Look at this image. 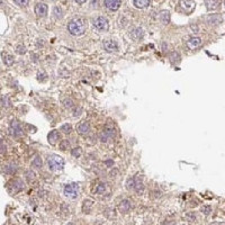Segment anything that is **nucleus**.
<instances>
[{
  "label": "nucleus",
  "mask_w": 225,
  "mask_h": 225,
  "mask_svg": "<svg viewBox=\"0 0 225 225\" xmlns=\"http://www.w3.org/2000/svg\"><path fill=\"white\" fill-rule=\"evenodd\" d=\"M87 25L83 18H74L68 24V32L72 36H81L85 34Z\"/></svg>",
  "instance_id": "nucleus-1"
},
{
  "label": "nucleus",
  "mask_w": 225,
  "mask_h": 225,
  "mask_svg": "<svg viewBox=\"0 0 225 225\" xmlns=\"http://www.w3.org/2000/svg\"><path fill=\"white\" fill-rule=\"evenodd\" d=\"M47 167L51 171L56 172V171H61L64 167V160L56 154H52L47 158Z\"/></svg>",
  "instance_id": "nucleus-2"
},
{
  "label": "nucleus",
  "mask_w": 225,
  "mask_h": 225,
  "mask_svg": "<svg viewBox=\"0 0 225 225\" xmlns=\"http://www.w3.org/2000/svg\"><path fill=\"white\" fill-rule=\"evenodd\" d=\"M64 195L68 198L74 199L79 195V186L77 184H70L64 187Z\"/></svg>",
  "instance_id": "nucleus-3"
},
{
  "label": "nucleus",
  "mask_w": 225,
  "mask_h": 225,
  "mask_svg": "<svg viewBox=\"0 0 225 225\" xmlns=\"http://www.w3.org/2000/svg\"><path fill=\"white\" fill-rule=\"evenodd\" d=\"M195 5L196 3L192 0H180L179 1V8L181 9L182 13H185L187 15H190L194 11Z\"/></svg>",
  "instance_id": "nucleus-4"
},
{
  "label": "nucleus",
  "mask_w": 225,
  "mask_h": 225,
  "mask_svg": "<svg viewBox=\"0 0 225 225\" xmlns=\"http://www.w3.org/2000/svg\"><path fill=\"white\" fill-rule=\"evenodd\" d=\"M93 26L98 30H100V32H106V30H108V28H109V23H108L107 18L100 16V17H97L96 19L93 20Z\"/></svg>",
  "instance_id": "nucleus-5"
},
{
  "label": "nucleus",
  "mask_w": 225,
  "mask_h": 225,
  "mask_svg": "<svg viewBox=\"0 0 225 225\" xmlns=\"http://www.w3.org/2000/svg\"><path fill=\"white\" fill-rule=\"evenodd\" d=\"M114 135H115L114 128L110 126H106L102 129V135H100V140H102V142H107V141L112 140V137H114Z\"/></svg>",
  "instance_id": "nucleus-6"
},
{
  "label": "nucleus",
  "mask_w": 225,
  "mask_h": 225,
  "mask_svg": "<svg viewBox=\"0 0 225 225\" xmlns=\"http://www.w3.org/2000/svg\"><path fill=\"white\" fill-rule=\"evenodd\" d=\"M122 3H123V0H105L104 1L105 7L112 11L118 10L119 7H121Z\"/></svg>",
  "instance_id": "nucleus-7"
},
{
  "label": "nucleus",
  "mask_w": 225,
  "mask_h": 225,
  "mask_svg": "<svg viewBox=\"0 0 225 225\" xmlns=\"http://www.w3.org/2000/svg\"><path fill=\"white\" fill-rule=\"evenodd\" d=\"M9 131H10V134L14 135V136H20L23 134V128L20 126V124L17 121H14L11 123Z\"/></svg>",
  "instance_id": "nucleus-8"
},
{
  "label": "nucleus",
  "mask_w": 225,
  "mask_h": 225,
  "mask_svg": "<svg viewBox=\"0 0 225 225\" xmlns=\"http://www.w3.org/2000/svg\"><path fill=\"white\" fill-rule=\"evenodd\" d=\"M9 188H13V189H9V190H10L11 192H14V194H16V192L20 191V190L24 188V182H23L20 179H15L14 181L10 182Z\"/></svg>",
  "instance_id": "nucleus-9"
},
{
  "label": "nucleus",
  "mask_w": 225,
  "mask_h": 225,
  "mask_svg": "<svg viewBox=\"0 0 225 225\" xmlns=\"http://www.w3.org/2000/svg\"><path fill=\"white\" fill-rule=\"evenodd\" d=\"M203 43L201 37H191L189 39V41H187V46L190 50H195L197 47H199Z\"/></svg>",
  "instance_id": "nucleus-10"
},
{
  "label": "nucleus",
  "mask_w": 225,
  "mask_h": 225,
  "mask_svg": "<svg viewBox=\"0 0 225 225\" xmlns=\"http://www.w3.org/2000/svg\"><path fill=\"white\" fill-rule=\"evenodd\" d=\"M59 140H60V133H59V131H56V129L51 131V132L49 133V135H47V141H49V143L52 144V145H55V144L59 142Z\"/></svg>",
  "instance_id": "nucleus-11"
},
{
  "label": "nucleus",
  "mask_w": 225,
  "mask_h": 225,
  "mask_svg": "<svg viewBox=\"0 0 225 225\" xmlns=\"http://www.w3.org/2000/svg\"><path fill=\"white\" fill-rule=\"evenodd\" d=\"M143 35H144V32H143V29L140 27H134L131 29V32H129V36H131L134 41L141 39L143 37Z\"/></svg>",
  "instance_id": "nucleus-12"
},
{
  "label": "nucleus",
  "mask_w": 225,
  "mask_h": 225,
  "mask_svg": "<svg viewBox=\"0 0 225 225\" xmlns=\"http://www.w3.org/2000/svg\"><path fill=\"white\" fill-rule=\"evenodd\" d=\"M104 49L107 51V52H116L118 50V45L115 41L112 39H108V41L104 42Z\"/></svg>",
  "instance_id": "nucleus-13"
},
{
  "label": "nucleus",
  "mask_w": 225,
  "mask_h": 225,
  "mask_svg": "<svg viewBox=\"0 0 225 225\" xmlns=\"http://www.w3.org/2000/svg\"><path fill=\"white\" fill-rule=\"evenodd\" d=\"M77 132L80 135H88L89 132H90V125L88 123H86V122L80 123L77 126Z\"/></svg>",
  "instance_id": "nucleus-14"
},
{
  "label": "nucleus",
  "mask_w": 225,
  "mask_h": 225,
  "mask_svg": "<svg viewBox=\"0 0 225 225\" xmlns=\"http://www.w3.org/2000/svg\"><path fill=\"white\" fill-rule=\"evenodd\" d=\"M35 14L39 17H45L47 14V6L45 3H37L35 6Z\"/></svg>",
  "instance_id": "nucleus-15"
},
{
  "label": "nucleus",
  "mask_w": 225,
  "mask_h": 225,
  "mask_svg": "<svg viewBox=\"0 0 225 225\" xmlns=\"http://www.w3.org/2000/svg\"><path fill=\"white\" fill-rule=\"evenodd\" d=\"M118 208L122 213H128L132 208V201H128V199H124L121 201V204L118 205Z\"/></svg>",
  "instance_id": "nucleus-16"
},
{
  "label": "nucleus",
  "mask_w": 225,
  "mask_h": 225,
  "mask_svg": "<svg viewBox=\"0 0 225 225\" xmlns=\"http://www.w3.org/2000/svg\"><path fill=\"white\" fill-rule=\"evenodd\" d=\"M221 1L222 0H205L206 8L208 10H215L221 6Z\"/></svg>",
  "instance_id": "nucleus-17"
},
{
  "label": "nucleus",
  "mask_w": 225,
  "mask_h": 225,
  "mask_svg": "<svg viewBox=\"0 0 225 225\" xmlns=\"http://www.w3.org/2000/svg\"><path fill=\"white\" fill-rule=\"evenodd\" d=\"M221 22H222V17H221L220 15L213 14L207 17V23H208L209 25H212V26H216V25H218Z\"/></svg>",
  "instance_id": "nucleus-18"
},
{
  "label": "nucleus",
  "mask_w": 225,
  "mask_h": 225,
  "mask_svg": "<svg viewBox=\"0 0 225 225\" xmlns=\"http://www.w3.org/2000/svg\"><path fill=\"white\" fill-rule=\"evenodd\" d=\"M133 5H134L136 8L143 9L151 5V0H133Z\"/></svg>",
  "instance_id": "nucleus-19"
},
{
  "label": "nucleus",
  "mask_w": 225,
  "mask_h": 225,
  "mask_svg": "<svg viewBox=\"0 0 225 225\" xmlns=\"http://www.w3.org/2000/svg\"><path fill=\"white\" fill-rule=\"evenodd\" d=\"M160 20H161L162 24L165 25H168L169 23H170V13L168 10H163L160 13V16H159Z\"/></svg>",
  "instance_id": "nucleus-20"
},
{
  "label": "nucleus",
  "mask_w": 225,
  "mask_h": 225,
  "mask_svg": "<svg viewBox=\"0 0 225 225\" xmlns=\"http://www.w3.org/2000/svg\"><path fill=\"white\" fill-rule=\"evenodd\" d=\"M93 203L91 201H83V206H82V211L83 213H90L91 208H92Z\"/></svg>",
  "instance_id": "nucleus-21"
},
{
  "label": "nucleus",
  "mask_w": 225,
  "mask_h": 225,
  "mask_svg": "<svg viewBox=\"0 0 225 225\" xmlns=\"http://www.w3.org/2000/svg\"><path fill=\"white\" fill-rule=\"evenodd\" d=\"M169 59H170V61L172 62V63H179L180 62V59H181V56H180V54H179L178 52H172L170 55H169Z\"/></svg>",
  "instance_id": "nucleus-22"
},
{
  "label": "nucleus",
  "mask_w": 225,
  "mask_h": 225,
  "mask_svg": "<svg viewBox=\"0 0 225 225\" xmlns=\"http://www.w3.org/2000/svg\"><path fill=\"white\" fill-rule=\"evenodd\" d=\"M133 189L136 190V192L140 195V194H143L144 191V185L142 184V181H136L135 180V185H134V188Z\"/></svg>",
  "instance_id": "nucleus-23"
},
{
  "label": "nucleus",
  "mask_w": 225,
  "mask_h": 225,
  "mask_svg": "<svg viewBox=\"0 0 225 225\" xmlns=\"http://www.w3.org/2000/svg\"><path fill=\"white\" fill-rule=\"evenodd\" d=\"M32 165H33L34 168H36V169H41L42 165H43V163H42V159H41V157H39V155H36V157L33 159V161H32Z\"/></svg>",
  "instance_id": "nucleus-24"
},
{
  "label": "nucleus",
  "mask_w": 225,
  "mask_h": 225,
  "mask_svg": "<svg viewBox=\"0 0 225 225\" xmlns=\"http://www.w3.org/2000/svg\"><path fill=\"white\" fill-rule=\"evenodd\" d=\"M105 191H106V185L102 184V182L98 184V185H97L96 188H95V192H96V194H99V195L104 194Z\"/></svg>",
  "instance_id": "nucleus-25"
},
{
  "label": "nucleus",
  "mask_w": 225,
  "mask_h": 225,
  "mask_svg": "<svg viewBox=\"0 0 225 225\" xmlns=\"http://www.w3.org/2000/svg\"><path fill=\"white\" fill-rule=\"evenodd\" d=\"M3 62H5V64H7L8 66H10L11 64L14 63V58L9 54H5L3 55Z\"/></svg>",
  "instance_id": "nucleus-26"
},
{
  "label": "nucleus",
  "mask_w": 225,
  "mask_h": 225,
  "mask_svg": "<svg viewBox=\"0 0 225 225\" xmlns=\"http://www.w3.org/2000/svg\"><path fill=\"white\" fill-rule=\"evenodd\" d=\"M71 154H72V157H74V158H80L81 157V154H82V150H81V148H74V149H72V151H71Z\"/></svg>",
  "instance_id": "nucleus-27"
},
{
  "label": "nucleus",
  "mask_w": 225,
  "mask_h": 225,
  "mask_svg": "<svg viewBox=\"0 0 225 225\" xmlns=\"http://www.w3.org/2000/svg\"><path fill=\"white\" fill-rule=\"evenodd\" d=\"M59 146H60V149L62 151H65V150H68V149L70 148V142H69L68 140H62L60 142V144H59Z\"/></svg>",
  "instance_id": "nucleus-28"
},
{
  "label": "nucleus",
  "mask_w": 225,
  "mask_h": 225,
  "mask_svg": "<svg viewBox=\"0 0 225 225\" xmlns=\"http://www.w3.org/2000/svg\"><path fill=\"white\" fill-rule=\"evenodd\" d=\"M53 14H54V17L56 18V19H59V18H62V16H63V13H62V9L60 8V7H54V10H53Z\"/></svg>",
  "instance_id": "nucleus-29"
},
{
  "label": "nucleus",
  "mask_w": 225,
  "mask_h": 225,
  "mask_svg": "<svg viewBox=\"0 0 225 225\" xmlns=\"http://www.w3.org/2000/svg\"><path fill=\"white\" fill-rule=\"evenodd\" d=\"M185 217H186V220L188 221V222H195L196 221V215L194 212H189V213H187L186 215H185Z\"/></svg>",
  "instance_id": "nucleus-30"
},
{
  "label": "nucleus",
  "mask_w": 225,
  "mask_h": 225,
  "mask_svg": "<svg viewBox=\"0 0 225 225\" xmlns=\"http://www.w3.org/2000/svg\"><path fill=\"white\" fill-rule=\"evenodd\" d=\"M37 79H39V81H41V82H44V81H46V79H47V74L45 73L44 71L39 72V74H37Z\"/></svg>",
  "instance_id": "nucleus-31"
},
{
  "label": "nucleus",
  "mask_w": 225,
  "mask_h": 225,
  "mask_svg": "<svg viewBox=\"0 0 225 225\" xmlns=\"http://www.w3.org/2000/svg\"><path fill=\"white\" fill-rule=\"evenodd\" d=\"M1 102H3V106H5V107H10L11 105V102L8 96H3V99H1Z\"/></svg>",
  "instance_id": "nucleus-32"
},
{
  "label": "nucleus",
  "mask_w": 225,
  "mask_h": 225,
  "mask_svg": "<svg viewBox=\"0 0 225 225\" xmlns=\"http://www.w3.org/2000/svg\"><path fill=\"white\" fill-rule=\"evenodd\" d=\"M201 213H204L205 215H209L212 212V207L208 205H204V206H201Z\"/></svg>",
  "instance_id": "nucleus-33"
},
{
  "label": "nucleus",
  "mask_w": 225,
  "mask_h": 225,
  "mask_svg": "<svg viewBox=\"0 0 225 225\" xmlns=\"http://www.w3.org/2000/svg\"><path fill=\"white\" fill-rule=\"evenodd\" d=\"M16 52L20 55L25 54V53H26V47H25L24 45H18V46L16 47Z\"/></svg>",
  "instance_id": "nucleus-34"
},
{
  "label": "nucleus",
  "mask_w": 225,
  "mask_h": 225,
  "mask_svg": "<svg viewBox=\"0 0 225 225\" xmlns=\"http://www.w3.org/2000/svg\"><path fill=\"white\" fill-rule=\"evenodd\" d=\"M74 106L73 102H72L71 99H66V100H64V107L68 108V109H70V108H72Z\"/></svg>",
  "instance_id": "nucleus-35"
},
{
  "label": "nucleus",
  "mask_w": 225,
  "mask_h": 225,
  "mask_svg": "<svg viewBox=\"0 0 225 225\" xmlns=\"http://www.w3.org/2000/svg\"><path fill=\"white\" fill-rule=\"evenodd\" d=\"M61 131H63L64 133H70L72 131V127L70 124H65V125H63V126L61 127Z\"/></svg>",
  "instance_id": "nucleus-36"
},
{
  "label": "nucleus",
  "mask_w": 225,
  "mask_h": 225,
  "mask_svg": "<svg viewBox=\"0 0 225 225\" xmlns=\"http://www.w3.org/2000/svg\"><path fill=\"white\" fill-rule=\"evenodd\" d=\"M135 185V178H131L127 180V189H133Z\"/></svg>",
  "instance_id": "nucleus-37"
},
{
  "label": "nucleus",
  "mask_w": 225,
  "mask_h": 225,
  "mask_svg": "<svg viewBox=\"0 0 225 225\" xmlns=\"http://www.w3.org/2000/svg\"><path fill=\"white\" fill-rule=\"evenodd\" d=\"M14 1L19 6H27L29 0H14Z\"/></svg>",
  "instance_id": "nucleus-38"
},
{
  "label": "nucleus",
  "mask_w": 225,
  "mask_h": 225,
  "mask_svg": "<svg viewBox=\"0 0 225 225\" xmlns=\"http://www.w3.org/2000/svg\"><path fill=\"white\" fill-rule=\"evenodd\" d=\"M27 178H28V180H30V179H34V178H35V173L28 171V172H27Z\"/></svg>",
  "instance_id": "nucleus-39"
},
{
  "label": "nucleus",
  "mask_w": 225,
  "mask_h": 225,
  "mask_svg": "<svg viewBox=\"0 0 225 225\" xmlns=\"http://www.w3.org/2000/svg\"><path fill=\"white\" fill-rule=\"evenodd\" d=\"M74 1H76L77 3H79V5H82V3H85L87 0H74Z\"/></svg>",
  "instance_id": "nucleus-40"
}]
</instances>
